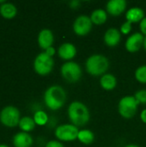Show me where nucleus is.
<instances>
[{
  "label": "nucleus",
  "instance_id": "obj_1",
  "mask_svg": "<svg viewBox=\"0 0 146 147\" xmlns=\"http://www.w3.org/2000/svg\"><path fill=\"white\" fill-rule=\"evenodd\" d=\"M68 117L72 125L76 127L85 126L90 118V114L86 107L81 102H72L68 108Z\"/></svg>",
  "mask_w": 146,
  "mask_h": 147
},
{
  "label": "nucleus",
  "instance_id": "obj_2",
  "mask_svg": "<svg viewBox=\"0 0 146 147\" xmlns=\"http://www.w3.org/2000/svg\"><path fill=\"white\" fill-rule=\"evenodd\" d=\"M66 101V93L65 90L59 85L49 87L44 94V102L51 110H58L61 109Z\"/></svg>",
  "mask_w": 146,
  "mask_h": 147
},
{
  "label": "nucleus",
  "instance_id": "obj_3",
  "mask_svg": "<svg viewBox=\"0 0 146 147\" xmlns=\"http://www.w3.org/2000/svg\"><path fill=\"white\" fill-rule=\"evenodd\" d=\"M109 66L108 59L102 54H94L88 58L85 63L87 71L94 76H103Z\"/></svg>",
  "mask_w": 146,
  "mask_h": 147
},
{
  "label": "nucleus",
  "instance_id": "obj_4",
  "mask_svg": "<svg viewBox=\"0 0 146 147\" xmlns=\"http://www.w3.org/2000/svg\"><path fill=\"white\" fill-rule=\"evenodd\" d=\"M54 60L52 57L47 55L45 52L38 54L34 61V69L40 76L48 75L53 69Z\"/></svg>",
  "mask_w": 146,
  "mask_h": 147
},
{
  "label": "nucleus",
  "instance_id": "obj_5",
  "mask_svg": "<svg viewBox=\"0 0 146 147\" xmlns=\"http://www.w3.org/2000/svg\"><path fill=\"white\" fill-rule=\"evenodd\" d=\"M139 104L134 96H126L120 99L118 104V111L123 118L131 119L135 115Z\"/></svg>",
  "mask_w": 146,
  "mask_h": 147
},
{
  "label": "nucleus",
  "instance_id": "obj_6",
  "mask_svg": "<svg viewBox=\"0 0 146 147\" xmlns=\"http://www.w3.org/2000/svg\"><path fill=\"white\" fill-rule=\"evenodd\" d=\"M20 120V111L14 106H7L0 113V121L5 127H15L19 125Z\"/></svg>",
  "mask_w": 146,
  "mask_h": 147
},
{
  "label": "nucleus",
  "instance_id": "obj_7",
  "mask_svg": "<svg viewBox=\"0 0 146 147\" xmlns=\"http://www.w3.org/2000/svg\"><path fill=\"white\" fill-rule=\"evenodd\" d=\"M62 77L68 83H76L77 82L82 76V69L78 64L73 61L65 62L63 64L60 69Z\"/></svg>",
  "mask_w": 146,
  "mask_h": 147
},
{
  "label": "nucleus",
  "instance_id": "obj_8",
  "mask_svg": "<svg viewBox=\"0 0 146 147\" xmlns=\"http://www.w3.org/2000/svg\"><path fill=\"white\" fill-rule=\"evenodd\" d=\"M79 130L72 124H64L59 126L55 130V136L61 141H73L77 139Z\"/></svg>",
  "mask_w": 146,
  "mask_h": 147
},
{
  "label": "nucleus",
  "instance_id": "obj_9",
  "mask_svg": "<svg viewBox=\"0 0 146 147\" xmlns=\"http://www.w3.org/2000/svg\"><path fill=\"white\" fill-rule=\"evenodd\" d=\"M92 28V22L90 17L87 16H78L73 23V30L77 35H87Z\"/></svg>",
  "mask_w": 146,
  "mask_h": 147
},
{
  "label": "nucleus",
  "instance_id": "obj_10",
  "mask_svg": "<svg viewBox=\"0 0 146 147\" xmlns=\"http://www.w3.org/2000/svg\"><path fill=\"white\" fill-rule=\"evenodd\" d=\"M145 37L140 33H135L129 36L126 41V49L130 53L138 52L142 46H144Z\"/></svg>",
  "mask_w": 146,
  "mask_h": 147
},
{
  "label": "nucleus",
  "instance_id": "obj_11",
  "mask_svg": "<svg viewBox=\"0 0 146 147\" xmlns=\"http://www.w3.org/2000/svg\"><path fill=\"white\" fill-rule=\"evenodd\" d=\"M126 8V2L125 0H111L107 3V11L114 16L121 15Z\"/></svg>",
  "mask_w": 146,
  "mask_h": 147
},
{
  "label": "nucleus",
  "instance_id": "obj_12",
  "mask_svg": "<svg viewBox=\"0 0 146 147\" xmlns=\"http://www.w3.org/2000/svg\"><path fill=\"white\" fill-rule=\"evenodd\" d=\"M54 40L53 34L49 29H42L39 35H38V44L41 49H44L45 51L52 47V43Z\"/></svg>",
  "mask_w": 146,
  "mask_h": 147
},
{
  "label": "nucleus",
  "instance_id": "obj_13",
  "mask_svg": "<svg viewBox=\"0 0 146 147\" xmlns=\"http://www.w3.org/2000/svg\"><path fill=\"white\" fill-rule=\"evenodd\" d=\"M13 145L15 147H31L33 145V138L28 133H17L13 137Z\"/></svg>",
  "mask_w": 146,
  "mask_h": 147
},
{
  "label": "nucleus",
  "instance_id": "obj_14",
  "mask_svg": "<svg viewBox=\"0 0 146 147\" xmlns=\"http://www.w3.org/2000/svg\"><path fill=\"white\" fill-rule=\"evenodd\" d=\"M120 39H121L120 32L115 28H111L108 29L104 34V42L108 47L117 46L120 43Z\"/></svg>",
  "mask_w": 146,
  "mask_h": 147
},
{
  "label": "nucleus",
  "instance_id": "obj_15",
  "mask_svg": "<svg viewBox=\"0 0 146 147\" xmlns=\"http://www.w3.org/2000/svg\"><path fill=\"white\" fill-rule=\"evenodd\" d=\"M58 54L61 59L65 60H70L76 56L77 48L71 43H64L59 47Z\"/></svg>",
  "mask_w": 146,
  "mask_h": 147
},
{
  "label": "nucleus",
  "instance_id": "obj_16",
  "mask_svg": "<svg viewBox=\"0 0 146 147\" xmlns=\"http://www.w3.org/2000/svg\"><path fill=\"white\" fill-rule=\"evenodd\" d=\"M126 18L128 22L131 23H136L140 22L145 18V13L144 10L139 7H133L131 8L126 14Z\"/></svg>",
  "mask_w": 146,
  "mask_h": 147
},
{
  "label": "nucleus",
  "instance_id": "obj_17",
  "mask_svg": "<svg viewBox=\"0 0 146 147\" xmlns=\"http://www.w3.org/2000/svg\"><path fill=\"white\" fill-rule=\"evenodd\" d=\"M0 14L6 19H12L17 14L16 7L10 3H5L0 6Z\"/></svg>",
  "mask_w": 146,
  "mask_h": 147
},
{
  "label": "nucleus",
  "instance_id": "obj_18",
  "mask_svg": "<svg viewBox=\"0 0 146 147\" xmlns=\"http://www.w3.org/2000/svg\"><path fill=\"white\" fill-rule=\"evenodd\" d=\"M101 86L106 90H112L116 87L117 80L113 74H104L100 80Z\"/></svg>",
  "mask_w": 146,
  "mask_h": 147
},
{
  "label": "nucleus",
  "instance_id": "obj_19",
  "mask_svg": "<svg viewBox=\"0 0 146 147\" xmlns=\"http://www.w3.org/2000/svg\"><path fill=\"white\" fill-rule=\"evenodd\" d=\"M90 19H91L92 23H95L96 25H102L106 22L108 19V15L104 9H98L92 12L90 16Z\"/></svg>",
  "mask_w": 146,
  "mask_h": 147
},
{
  "label": "nucleus",
  "instance_id": "obj_20",
  "mask_svg": "<svg viewBox=\"0 0 146 147\" xmlns=\"http://www.w3.org/2000/svg\"><path fill=\"white\" fill-rule=\"evenodd\" d=\"M35 125L36 124L34 121V118L29 117V116H24V117L21 118L18 126L20 127V129L22 130V132L28 133L34 129Z\"/></svg>",
  "mask_w": 146,
  "mask_h": 147
},
{
  "label": "nucleus",
  "instance_id": "obj_21",
  "mask_svg": "<svg viewBox=\"0 0 146 147\" xmlns=\"http://www.w3.org/2000/svg\"><path fill=\"white\" fill-rule=\"evenodd\" d=\"M94 139H95L94 134L88 129H83L79 131L77 135V140L84 145H90L94 141Z\"/></svg>",
  "mask_w": 146,
  "mask_h": 147
},
{
  "label": "nucleus",
  "instance_id": "obj_22",
  "mask_svg": "<svg viewBox=\"0 0 146 147\" xmlns=\"http://www.w3.org/2000/svg\"><path fill=\"white\" fill-rule=\"evenodd\" d=\"M34 121L36 125L44 126L46 124V122L48 121V116H47L46 112H44L42 110H39L37 112H35V114H34Z\"/></svg>",
  "mask_w": 146,
  "mask_h": 147
},
{
  "label": "nucleus",
  "instance_id": "obj_23",
  "mask_svg": "<svg viewBox=\"0 0 146 147\" xmlns=\"http://www.w3.org/2000/svg\"><path fill=\"white\" fill-rule=\"evenodd\" d=\"M135 78L137 81L141 84H146V65L139 66L135 71Z\"/></svg>",
  "mask_w": 146,
  "mask_h": 147
},
{
  "label": "nucleus",
  "instance_id": "obj_24",
  "mask_svg": "<svg viewBox=\"0 0 146 147\" xmlns=\"http://www.w3.org/2000/svg\"><path fill=\"white\" fill-rule=\"evenodd\" d=\"M135 99L138 101L139 103L146 104V90H140L135 93L134 96Z\"/></svg>",
  "mask_w": 146,
  "mask_h": 147
},
{
  "label": "nucleus",
  "instance_id": "obj_25",
  "mask_svg": "<svg viewBox=\"0 0 146 147\" xmlns=\"http://www.w3.org/2000/svg\"><path fill=\"white\" fill-rule=\"evenodd\" d=\"M132 30V23L128 21L124 22L120 27V32L124 34H128Z\"/></svg>",
  "mask_w": 146,
  "mask_h": 147
},
{
  "label": "nucleus",
  "instance_id": "obj_26",
  "mask_svg": "<svg viewBox=\"0 0 146 147\" xmlns=\"http://www.w3.org/2000/svg\"><path fill=\"white\" fill-rule=\"evenodd\" d=\"M46 147H64L63 144L57 140H51L46 143Z\"/></svg>",
  "mask_w": 146,
  "mask_h": 147
},
{
  "label": "nucleus",
  "instance_id": "obj_27",
  "mask_svg": "<svg viewBox=\"0 0 146 147\" xmlns=\"http://www.w3.org/2000/svg\"><path fill=\"white\" fill-rule=\"evenodd\" d=\"M140 30L142 32V34H145L146 36V17H145L139 23Z\"/></svg>",
  "mask_w": 146,
  "mask_h": 147
},
{
  "label": "nucleus",
  "instance_id": "obj_28",
  "mask_svg": "<svg viewBox=\"0 0 146 147\" xmlns=\"http://www.w3.org/2000/svg\"><path fill=\"white\" fill-rule=\"evenodd\" d=\"M55 49L52 47H49V48H47L46 51H45V53L47 54V55H49L50 57H52L54 54H55Z\"/></svg>",
  "mask_w": 146,
  "mask_h": 147
},
{
  "label": "nucleus",
  "instance_id": "obj_29",
  "mask_svg": "<svg viewBox=\"0 0 146 147\" xmlns=\"http://www.w3.org/2000/svg\"><path fill=\"white\" fill-rule=\"evenodd\" d=\"M79 4H80V2H79V1H71V2L70 3V6H71V8H73V9L77 8V7L79 6Z\"/></svg>",
  "mask_w": 146,
  "mask_h": 147
},
{
  "label": "nucleus",
  "instance_id": "obj_30",
  "mask_svg": "<svg viewBox=\"0 0 146 147\" xmlns=\"http://www.w3.org/2000/svg\"><path fill=\"white\" fill-rule=\"evenodd\" d=\"M140 118H141L142 121L146 124V109H144V110L141 112V114H140Z\"/></svg>",
  "mask_w": 146,
  "mask_h": 147
},
{
  "label": "nucleus",
  "instance_id": "obj_31",
  "mask_svg": "<svg viewBox=\"0 0 146 147\" xmlns=\"http://www.w3.org/2000/svg\"><path fill=\"white\" fill-rule=\"evenodd\" d=\"M125 147H139V146H137V145H133V144H131V145H127Z\"/></svg>",
  "mask_w": 146,
  "mask_h": 147
},
{
  "label": "nucleus",
  "instance_id": "obj_32",
  "mask_svg": "<svg viewBox=\"0 0 146 147\" xmlns=\"http://www.w3.org/2000/svg\"><path fill=\"white\" fill-rule=\"evenodd\" d=\"M144 47H145V49L146 50V36L145 37V40H144Z\"/></svg>",
  "mask_w": 146,
  "mask_h": 147
},
{
  "label": "nucleus",
  "instance_id": "obj_33",
  "mask_svg": "<svg viewBox=\"0 0 146 147\" xmlns=\"http://www.w3.org/2000/svg\"><path fill=\"white\" fill-rule=\"evenodd\" d=\"M0 147H9V146H8L7 145H3V144H2V145H0Z\"/></svg>",
  "mask_w": 146,
  "mask_h": 147
}]
</instances>
